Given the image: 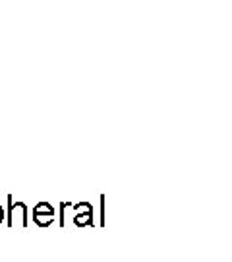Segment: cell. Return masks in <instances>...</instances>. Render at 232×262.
Masks as SVG:
<instances>
[{
  "label": "cell",
  "instance_id": "1",
  "mask_svg": "<svg viewBox=\"0 0 232 262\" xmlns=\"http://www.w3.org/2000/svg\"><path fill=\"white\" fill-rule=\"evenodd\" d=\"M0 222H2V208H0Z\"/></svg>",
  "mask_w": 232,
  "mask_h": 262
}]
</instances>
